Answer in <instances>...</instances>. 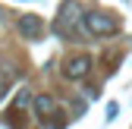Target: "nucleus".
<instances>
[{"mask_svg":"<svg viewBox=\"0 0 132 129\" xmlns=\"http://www.w3.org/2000/svg\"><path fill=\"white\" fill-rule=\"evenodd\" d=\"M19 35L25 38V41H35V38H41L44 35V19L41 16H35V13H25V16H19Z\"/></svg>","mask_w":132,"mask_h":129,"instance_id":"obj_4","label":"nucleus"},{"mask_svg":"<svg viewBox=\"0 0 132 129\" xmlns=\"http://www.w3.org/2000/svg\"><path fill=\"white\" fill-rule=\"evenodd\" d=\"M35 110H38L41 120H44V117H54V114H57V101L51 98V94H38V98H35Z\"/></svg>","mask_w":132,"mask_h":129,"instance_id":"obj_5","label":"nucleus"},{"mask_svg":"<svg viewBox=\"0 0 132 129\" xmlns=\"http://www.w3.org/2000/svg\"><path fill=\"white\" fill-rule=\"evenodd\" d=\"M82 19V16H79V3H76V0H69V3H63L60 6V16H57V35H69V31L76 28V22Z\"/></svg>","mask_w":132,"mask_h":129,"instance_id":"obj_2","label":"nucleus"},{"mask_svg":"<svg viewBox=\"0 0 132 129\" xmlns=\"http://www.w3.org/2000/svg\"><path fill=\"white\" fill-rule=\"evenodd\" d=\"M88 69H91V57L88 54H76V57H66V63H63V76L66 79H85L88 76Z\"/></svg>","mask_w":132,"mask_h":129,"instance_id":"obj_3","label":"nucleus"},{"mask_svg":"<svg viewBox=\"0 0 132 129\" xmlns=\"http://www.w3.org/2000/svg\"><path fill=\"white\" fill-rule=\"evenodd\" d=\"M10 85H13V72H10V69H0V101L6 98Z\"/></svg>","mask_w":132,"mask_h":129,"instance_id":"obj_6","label":"nucleus"},{"mask_svg":"<svg viewBox=\"0 0 132 129\" xmlns=\"http://www.w3.org/2000/svg\"><path fill=\"white\" fill-rule=\"evenodd\" d=\"M82 25H85L88 35H113V31H120L117 16H110V13H94V10L82 16Z\"/></svg>","mask_w":132,"mask_h":129,"instance_id":"obj_1","label":"nucleus"}]
</instances>
